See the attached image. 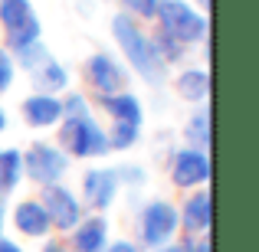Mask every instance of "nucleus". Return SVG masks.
<instances>
[{
  "label": "nucleus",
  "instance_id": "f257e3e1",
  "mask_svg": "<svg viewBox=\"0 0 259 252\" xmlns=\"http://www.w3.org/2000/svg\"><path fill=\"white\" fill-rule=\"evenodd\" d=\"M112 33H115V39H118L121 53H125L128 66H132V69L138 72L145 82H151V85H161V82H164L167 66L154 56L151 39L138 30V23H135L128 13H115V17H112Z\"/></svg>",
  "mask_w": 259,
  "mask_h": 252
},
{
  "label": "nucleus",
  "instance_id": "f03ea898",
  "mask_svg": "<svg viewBox=\"0 0 259 252\" xmlns=\"http://www.w3.org/2000/svg\"><path fill=\"white\" fill-rule=\"evenodd\" d=\"M158 23L167 36H174L177 43H200L207 36V20L187 4V0H161L158 4Z\"/></svg>",
  "mask_w": 259,
  "mask_h": 252
},
{
  "label": "nucleus",
  "instance_id": "7ed1b4c3",
  "mask_svg": "<svg viewBox=\"0 0 259 252\" xmlns=\"http://www.w3.org/2000/svg\"><path fill=\"white\" fill-rule=\"evenodd\" d=\"M59 144H63L66 158H99L108 154V138L92 118H66L63 131H59Z\"/></svg>",
  "mask_w": 259,
  "mask_h": 252
},
{
  "label": "nucleus",
  "instance_id": "20e7f679",
  "mask_svg": "<svg viewBox=\"0 0 259 252\" xmlns=\"http://www.w3.org/2000/svg\"><path fill=\"white\" fill-rule=\"evenodd\" d=\"M66 167H69V158H66L59 147L43 144V141L30 144L26 154H23V174L30 177L33 183H39V187H46V183H59V177L66 174Z\"/></svg>",
  "mask_w": 259,
  "mask_h": 252
},
{
  "label": "nucleus",
  "instance_id": "39448f33",
  "mask_svg": "<svg viewBox=\"0 0 259 252\" xmlns=\"http://www.w3.org/2000/svg\"><path fill=\"white\" fill-rule=\"evenodd\" d=\"M39 203H43L46 216H50V226L56 229H76L82 223V203L76 200L72 190L59 187V183H46Z\"/></svg>",
  "mask_w": 259,
  "mask_h": 252
},
{
  "label": "nucleus",
  "instance_id": "423d86ee",
  "mask_svg": "<svg viewBox=\"0 0 259 252\" xmlns=\"http://www.w3.org/2000/svg\"><path fill=\"white\" fill-rule=\"evenodd\" d=\"M174 233H177V210L167 200H154L141 210V239H145V246L161 249L171 242Z\"/></svg>",
  "mask_w": 259,
  "mask_h": 252
},
{
  "label": "nucleus",
  "instance_id": "0eeeda50",
  "mask_svg": "<svg viewBox=\"0 0 259 252\" xmlns=\"http://www.w3.org/2000/svg\"><path fill=\"white\" fill-rule=\"evenodd\" d=\"M210 177V158L197 147H184V151L174 154V164H171V180L177 187L190 190V187H200L203 180Z\"/></svg>",
  "mask_w": 259,
  "mask_h": 252
},
{
  "label": "nucleus",
  "instance_id": "6e6552de",
  "mask_svg": "<svg viewBox=\"0 0 259 252\" xmlns=\"http://www.w3.org/2000/svg\"><path fill=\"white\" fill-rule=\"evenodd\" d=\"M85 76H89V82L95 85L99 95L125 92V69H121L108 53H95V56L89 59L85 63Z\"/></svg>",
  "mask_w": 259,
  "mask_h": 252
},
{
  "label": "nucleus",
  "instance_id": "1a4fd4ad",
  "mask_svg": "<svg viewBox=\"0 0 259 252\" xmlns=\"http://www.w3.org/2000/svg\"><path fill=\"white\" fill-rule=\"evenodd\" d=\"M82 190H85L89 207L105 210V207H112L115 193H118V174L112 167H95L82 177Z\"/></svg>",
  "mask_w": 259,
  "mask_h": 252
},
{
  "label": "nucleus",
  "instance_id": "9d476101",
  "mask_svg": "<svg viewBox=\"0 0 259 252\" xmlns=\"http://www.w3.org/2000/svg\"><path fill=\"white\" fill-rule=\"evenodd\" d=\"M23 118L26 125L33 128H50L56 125V121H63V102L56 98V95H30V98H23Z\"/></svg>",
  "mask_w": 259,
  "mask_h": 252
},
{
  "label": "nucleus",
  "instance_id": "9b49d317",
  "mask_svg": "<svg viewBox=\"0 0 259 252\" xmlns=\"http://www.w3.org/2000/svg\"><path fill=\"white\" fill-rule=\"evenodd\" d=\"M105 242H108V220L105 216H89L76 226L72 252H105Z\"/></svg>",
  "mask_w": 259,
  "mask_h": 252
},
{
  "label": "nucleus",
  "instance_id": "f8f14e48",
  "mask_svg": "<svg viewBox=\"0 0 259 252\" xmlns=\"http://www.w3.org/2000/svg\"><path fill=\"white\" fill-rule=\"evenodd\" d=\"M177 223H184L187 233H203L210 226V193L207 190H197L184 200V210L177 213Z\"/></svg>",
  "mask_w": 259,
  "mask_h": 252
},
{
  "label": "nucleus",
  "instance_id": "ddd939ff",
  "mask_svg": "<svg viewBox=\"0 0 259 252\" xmlns=\"http://www.w3.org/2000/svg\"><path fill=\"white\" fill-rule=\"evenodd\" d=\"M13 223L23 236H46L50 233V216H46L39 200H23L13 210Z\"/></svg>",
  "mask_w": 259,
  "mask_h": 252
},
{
  "label": "nucleus",
  "instance_id": "4468645a",
  "mask_svg": "<svg viewBox=\"0 0 259 252\" xmlns=\"http://www.w3.org/2000/svg\"><path fill=\"white\" fill-rule=\"evenodd\" d=\"M102 108L112 115L115 121H128V125H141V102L132 92H115V95H99Z\"/></svg>",
  "mask_w": 259,
  "mask_h": 252
},
{
  "label": "nucleus",
  "instance_id": "2eb2a0df",
  "mask_svg": "<svg viewBox=\"0 0 259 252\" xmlns=\"http://www.w3.org/2000/svg\"><path fill=\"white\" fill-rule=\"evenodd\" d=\"M30 76H33L30 82H33V88H36L39 95H56V92H63V88L69 85V72H66L56 59H46V63L39 66V69H33Z\"/></svg>",
  "mask_w": 259,
  "mask_h": 252
},
{
  "label": "nucleus",
  "instance_id": "dca6fc26",
  "mask_svg": "<svg viewBox=\"0 0 259 252\" xmlns=\"http://www.w3.org/2000/svg\"><path fill=\"white\" fill-rule=\"evenodd\" d=\"M174 92L181 95L184 102H203L207 98V92H210V76L203 69H184L181 76L174 79Z\"/></svg>",
  "mask_w": 259,
  "mask_h": 252
},
{
  "label": "nucleus",
  "instance_id": "f3484780",
  "mask_svg": "<svg viewBox=\"0 0 259 252\" xmlns=\"http://www.w3.org/2000/svg\"><path fill=\"white\" fill-rule=\"evenodd\" d=\"M33 17H36V13H33V4H30V0H0V23H4L7 33L26 26Z\"/></svg>",
  "mask_w": 259,
  "mask_h": 252
},
{
  "label": "nucleus",
  "instance_id": "a211bd4d",
  "mask_svg": "<svg viewBox=\"0 0 259 252\" xmlns=\"http://www.w3.org/2000/svg\"><path fill=\"white\" fill-rule=\"evenodd\" d=\"M20 177H23V154L17 151V147H7V151H0V190H13L20 183Z\"/></svg>",
  "mask_w": 259,
  "mask_h": 252
},
{
  "label": "nucleus",
  "instance_id": "6ab92c4d",
  "mask_svg": "<svg viewBox=\"0 0 259 252\" xmlns=\"http://www.w3.org/2000/svg\"><path fill=\"white\" fill-rule=\"evenodd\" d=\"M184 138H187L190 147H197V151H203V147L210 144V112L207 108H197V112L190 115L187 128H184Z\"/></svg>",
  "mask_w": 259,
  "mask_h": 252
},
{
  "label": "nucleus",
  "instance_id": "aec40b11",
  "mask_svg": "<svg viewBox=\"0 0 259 252\" xmlns=\"http://www.w3.org/2000/svg\"><path fill=\"white\" fill-rule=\"evenodd\" d=\"M148 39H151V49H154V56H158L164 66H167V63H177V59L184 56V46L177 43L174 36H167L164 30H161V33H154V36H148Z\"/></svg>",
  "mask_w": 259,
  "mask_h": 252
},
{
  "label": "nucleus",
  "instance_id": "412c9836",
  "mask_svg": "<svg viewBox=\"0 0 259 252\" xmlns=\"http://www.w3.org/2000/svg\"><path fill=\"white\" fill-rule=\"evenodd\" d=\"M105 138H108V151H128L132 144H138V125L115 121V128L105 134Z\"/></svg>",
  "mask_w": 259,
  "mask_h": 252
},
{
  "label": "nucleus",
  "instance_id": "4be33fe9",
  "mask_svg": "<svg viewBox=\"0 0 259 252\" xmlns=\"http://www.w3.org/2000/svg\"><path fill=\"white\" fill-rule=\"evenodd\" d=\"M46 59H53V56H50V49H46L43 43H30V46H23V49H17V63L23 66L26 72L39 69Z\"/></svg>",
  "mask_w": 259,
  "mask_h": 252
},
{
  "label": "nucleus",
  "instance_id": "5701e85b",
  "mask_svg": "<svg viewBox=\"0 0 259 252\" xmlns=\"http://www.w3.org/2000/svg\"><path fill=\"white\" fill-rule=\"evenodd\" d=\"M30 43H39V20H36V17H33L26 26H20V30L7 33V46H10L13 53L23 49V46H30Z\"/></svg>",
  "mask_w": 259,
  "mask_h": 252
},
{
  "label": "nucleus",
  "instance_id": "b1692460",
  "mask_svg": "<svg viewBox=\"0 0 259 252\" xmlns=\"http://www.w3.org/2000/svg\"><path fill=\"white\" fill-rule=\"evenodd\" d=\"M63 118H89V102H85L82 92L66 95V102H63Z\"/></svg>",
  "mask_w": 259,
  "mask_h": 252
},
{
  "label": "nucleus",
  "instance_id": "393cba45",
  "mask_svg": "<svg viewBox=\"0 0 259 252\" xmlns=\"http://www.w3.org/2000/svg\"><path fill=\"white\" fill-rule=\"evenodd\" d=\"M121 4H125V13H128V17L154 20V13H158V4H161V0H121Z\"/></svg>",
  "mask_w": 259,
  "mask_h": 252
},
{
  "label": "nucleus",
  "instance_id": "a878e982",
  "mask_svg": "<svg viewBox=\"0 0 259 252\" xmlns=\"http://www.w3.org/2000/svg\"><path fill=\"white\" fill-rule=\"evenodd\" d=\"M13 85V56L7 49H0V92Z\"/></svg>",
  "mask_w": 259,
  "mask_h": 252
},
{
  "label": "nucleus",
  "instance_id": "bb28decb",
  "mask_svg": "<svg viewBox=\"0 0 259 252\" xmlns=\"http://www.w3.org/2000/svg\"><path fill=\"white\" fill-rule=\"evenodd\" d=\"M118 174V180H128L132 187H141L145 183V170L141 167H121V170H115Z\"/></svg>",
  "mask_w": 259,
  "mask_h": 252
},
{
  "label": "nucleus",
  "instance_id": "cd10ccee",
  "mask_svg": "<svg viewBox=\"0 0 259 252\" xmlns=\"http://www.w3.org/2000/svg\"><path fill=\"white\" fill-rule=\"evenodd\" d=\"M105 252H138V246H135V242H112V246H105Z\"/></svg>",
  "mask_w": 259,
  "mask_h": 252
},
{
  "label": "nucleus",
  "instance_id": "c85d7f7f",
  "mask_svg": "<svg viewBox=\"0 0 259 252\" xmlns=\"http://www.w3.org/2000/svg\"><path fill=\"white\" fill-rule=\"evenodd\" d=\"M0 252H23L17 246V242H10V239H0Z\"/></svg>",
  "mask_w": 259,
  "mask_h": 252
},
{
  "label": "nucleus",
  "instance_id": "c756f323",
  "mask_svg": "<svg viewBox=\"0 0 259 252\" xmlns=\"http://www.w3.org/2000/svg\"><path fill=\"white\" fill-rule=\"evenodd\" d=\"M43 252H66V249L59 246V242H46V246H43Z\"/></svg>",
  "mask_w": 259,
  "mask_h": 252
},
{
  "label": "nucleus",
  "instance_id": "7c9ffc66",
  "mask_svg": "<svg viewBox=\"0 0 259 252\" xmlns=\"http://www.w3.org/2000/svg\"><path fill=\"white\" fill-rule=\"evenodd\" d=\"M194 252H210V242H207V239H200V242L194 246Z\"/></svg>",
  "mask_w": 259,
  "mask_h": 252
},
{
  "label": "nucleus",
  "instance_id": "2f4dec72",
  "mask_svg": "<svg viewBox=\"0 0 259 252\" xmlns=\"http://www.w3.org/2000/svg\"><path fill=\"white\" fill-rule=\"evenodd\" d=\"M154 252H184V246H161V249H154Z\"/></svg>",
  "mask_w": 259,
  "mask_h": 252
},
{
  "label": "nucleus",
  "instance_id": "473e14b6",
  "mask_svg": "<svg viewBox=\"0 0 259 252\" xmlns=\"http://www.w3.org/2000/svg\"><path fill=\"white\" fill-rule=\"evenodd\" d=\"M7 128V115H4V108H0V131Z\"/></svg>",
  "mask_w": 259,
  "mask_h": 252
},
{
  "label": "nucleus",
  "instance_id": "72a5a7b5",
  "mask_svg": "<svg viewBox=\"0 0 259 252\" xmlns=\"http://www.w3.org/2000/svg\"><path fill=\"white\" fill-rule=\"evenodd\" d=\"M197 7H203V10H210V0H197Z\"/></svg>",
  "mask_w": 259,
  "mask_h": 252
},
{
  "label": "nucleus",
  "instance_id": "f704fd0d",
  "mask_svg": "<svg viewBox=\"0 0 259 252\" xmlns=\"http://www.w3.org/2000/svg\"><path fill=\"white\" fill-rule=\"evenodd\" d=\"M0 229H4V207H0Z\"/></svg>",
  "mask_w": 259,
  "mask_h": 252
},
{
  "label": "nucleus",
  "instance_id": "c9c22d12",
  "mask_svg": "<svg viewBox=\"0 0 259 252\" xmlns=\"http://www.w3.org/2000/svg\"><path fill=\"white\" fill-rule=\"evenodd\" d=\"M184 252H194V246H184Z\"/></svg>",
  "mask_w": 259,
  "mask_h": 252
}]
</instances>
